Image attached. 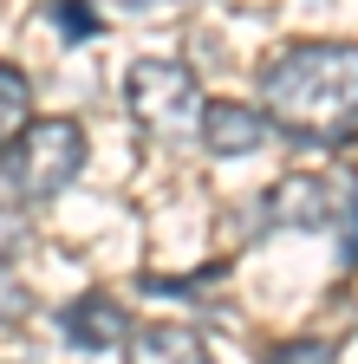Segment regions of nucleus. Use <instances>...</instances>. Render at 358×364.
<instances>
[{
	"label": "nucleus",
	"mask_w": 358,
	"mask_h": 364,
	"mask_svg": "<svg viewBox=\"0 0 358 364\" xmlns=\"http://www.w3.org/2000/svg\"><path fill=\"white\" fill-rule=\"evenodd\" d=\"M124 364H215V358H209L202 332L157 318V326H130V338H124Z\"/></svg>",
	"instance_id": "0eeeda50"
},
{
	"label": "nucleus",
	"mask_w": 358,
	"mask_h": 364,
	"mask_svg": "<svg viewBox=\"0 0 358 364\" xmlns=\"http://www.w3.org/2000/svg\"><path fill=\"white\" fill-rule=\"evenodd\" d=\"M124 105L150 136H183L202 117V85H196V72L183 59L157 53V59H137L124 72Z\"/></svg>",
	"instance_id": "7ed1b4c3"
},
{
	"label": "nucleus",
	"mask_w": 358,
	"mask_h": 364,
	"mask_svg": "<svg viewBox=\"0 0 358 364\" xmlns=\"http://www.w3.org/2000/svg\"><path fill=\"white\" fill-rule=\"evenodd\" d=\"M267 364H332V345L326 338H287L267 351Z\"/></svg>",
	"instance_id": "9b49d317"
},
{
	"label": "nucleus",
	"mask_w": 358,
	"mask_h": 364,
	"mask_svg": "<svg viewBox=\"0 0 358 364\" xmlns=\"http://www.w3.org/2000/svg\"><path fill=\"white\" fill-rule=\"evenodd\" d=\"M339 260H345V267H358V196L339 208Z\"/></svg>",
	"instance_id": "f8f14e48"
},
{
	"label": "nucleus",
	"mask_w": 358,
	"mask_h": 364,
	"mask_svg": "<svg viewBox=\"0 0 358 364\" xmlns=\"http://www.w3.org/2000/svg\"><path fill=\"white\" fill-rule=\"evenodd\" d=\"M46 26L65 46H78V39H98L105 33V14L92 7V0H46Z\"/></svg>",
	"instance_id": "1a4fd4ad"
},
{
	"label": "nucleus",
	"mask_w": 358,
	"mask_h": 364,
	"mask_svg": "<svg viewBox=\"0 0 358 364\" xmlns=\"http://www.w3.org/2000/svg\"><path fill=\"white\" fill-rule=\"evenodd\" d=\"M26 312H33V293H26V280L14 273V260H0V326H20Z\"/></svg>",
	"instance_id": "9d476101"
},
{
	"label": "nucleus",
	"mask_w": 358,
	"mask_h": 364,
	"mask_svg": "<svg viewBox=\"0 0 358 364\" xmlns=\"http://www.w3.org/2000/svg\"><path fill=\"white\" fill-rule=\"evenodd\" d=\"M260 111L280 136L312 150H339L358 136V46L300 39L260 65Z\"/></svg>",
	"instance_id": "f257e3e1"
},
{
	"label": "nucleus",
	"mask_w": 358,
	"mask_h": 364,
	"mask_svg": "<svg viewBox=\"0 0 358 364\" xmlns=\"http://www.w3.org/2000/svg\"><path fill=\"white\" fill-rule=\"evenodd\" d=\"M196 136H202V150L221 156V163H235V156H254L260 144H274V124H267L260 105H241V98H209L202 117H196Z\"/></svg>",
	"instance_id": "39448f33"
},
{
	"label": "nucleus",
	"mask_w": 358,
	"mask_h": 364,
	"mask_svg": "<svg viewBox=\"0 0 358 364\" xmlns=\"http://www.w3.org/2000/svg\"><path fill=\"white\" fill-rule=\"evenodd\" d=\"M92 144H85L78 117H26L7 144H0V182L20 208H46L53 196H65Z\"/></svg>",
	"instance_id": "f03ea898"
},
{
	"label": "nucleus",
	"mask_w": 358,
	"mask_h": 364,
	"mask_svg": "<svg viewBox=\"0 0 358 364\" xmlns=\"http://www.w3.org/2000/svg\"><path fill=\"white\" fill-rule=\"evenodd\" d=\"M130 318L111 293H78L65 312H59V332H65V345H78V351H111V345H124L130 338Z\"/></svg>",
	"instance_id": "423d86ee"
},
{
	"label": "nucleus",
	"mask_w": 358,
	"mask_h": 364,
	"mask_svg": "<svg viewBox=\"0 0 358 364\" xmlns=\"http://www.w3.org/2000/svg\"><path fill=\"white\" fill-rule=\"evenodd\" d=\"M117 14H130V20H144V14H157V7H176V0H111Z\"/></svg>",
	"instance_id": "ddd939ff"
},
{
	"label": "nucleus",
	"mask_w": 358,
	"mask_h": 364,
	"mask_svg": "<svg viewBox=\"0 0 358 364\" xmlns=\"http://www.w3.org/2000/svg\"><path fill=\"white\" fill-rule=\"evenodd\" d=\"M33 117V78L14 65V59H0V144Z\"/></svg>",
	"instance_id": "6e6552de"
},
{
	"label": "nucleus",
	"mask_w": 358,
	"mask_h": 364,
	"mask_svg": "<svg viewBox=\"0 0 358 364\" xmlns=\"http://www.w3.org/2000/svg\"><path fill=\"white\" fill-rule=\"evenodd\" d=\"M332 221H339V196L326 176H280L254 202V235H280V228L312 235V228H332Z\"/></svg>",
	"instance_id": "20e7f679"
}]
</instances>
